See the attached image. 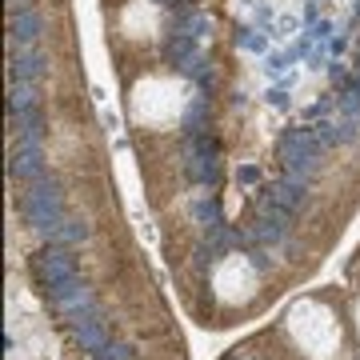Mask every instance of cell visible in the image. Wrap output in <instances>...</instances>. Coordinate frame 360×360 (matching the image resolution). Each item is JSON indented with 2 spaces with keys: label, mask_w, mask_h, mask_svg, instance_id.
<instances>
[{
  "label": "cell",
  "mask_w": 360,
  "mask_h": 360,
  "mask_svg": "<svg viewBox=\"0 0 360 360\" xmlns=\"http://www.w3.org/2000/svg\"><path fill=\"white\" fill-rule=\"evenodd\" d=\"M21 213H24V220H28V228H36V232H45V237L52 240V232H56L60 220H64L60 189H56L52 176L28 180V192H24V200H21Z\"/></svg>",
  "instance_id": "1"
},
{
  "label": "cell",
  "mask_w": 360,
  "mask_h": 360,
  "mask_svg": "<svg viewBox=\"0 0 360 360\" xmlns=\"http://www.w3.org/2000/svg\"><path fill=\"white\" fill-rule=\"evenodd\" d=\"M320 152H324V144L316 141L312 128H288L285 136H280V160H285V172L312 176L316 165H320Z\"/></svg>",
  "instance_id": "2"
},
{
  "label": "cell",
  "mask_w": 360,
  "mask_h": 360,
  "mask_svg": "<svg viewBox=\"0 0 360 360\" xmlns=\"http://www.w3.org/2000/svg\"><path fill=\"white\" fill-rule=\"evenodd\" d=\"M69 276H76V264H72L64 244H48V248H40L32 256V280L40 285V292L56 288L60 280H69Z\"/></svg>",
  "instance_id": "3"
},
{
  "label": "cell",
  "mask_w": 360,
  "mask_h": 360,
  "mask_svg": "<svg viewBox=\"0 0 360 360\" xmlns=\"http://www.w3.org/2000/svg\"><path fill=\"white\" fill-rule=\"evenodd\" d=\"M8 172L16 180H36L45 176V152H40V141H16L12 156H8Z\"/></svg>",
  "instance_id": "4"
},
{
  "label": "cell",
  "mask_w": 360,
  "mask_h": 360,
  "mask_svg": "<svg viewBox=\"0 0 360 360\" xmlns=\"http://www.w3.org/2000/svg\"><path fill=\"white\" fill-rule=\"evenodd\" d=\"M189 176L196 180V184H213L216 172H220V165H216V144L208 141V136H196V141L189 144Z\"/></svg>",
  "instance_id": "5"
},
{
  "label": "cell",
  "mask_w": 360,
  "mask_h": 360,
  "mask_svg": "<svg viewBox=\"0 0 360 360\" xmlns=\"http://www.w3.org/2000/svg\"><path fill=\"white\" fill-rule=\"evenodd\" d=\"M8 72H12V80H21V84H36L40 72H45L40 48L36 45H16V52L8 56Z\"/></svg>",
  "instance_id": "6"
},
{
  "label": "cell",
  "mask_w": 360,
  "mask_h": 360,
  "mask_svg": "<svg viewBox=\"0 0 360 360\" xmlns=\"http://www.w3.org/2000/svg\"><path fill=\"white\" fill-rule=\"evenodd\" d=\"M264 200H272L276 208H285V213H296L300 204H304V176H296V172H285L280 180H272V189Z\"/></svg>",
  "instance_id": "7"
},
{
  "label": "cell",
  "mask_w": 360,
  "mask_h": 360,
  "mask_svg": "<svg viewBox=\"0 0 360 360\" xmlns=\"http://www.w3.org/2000/svg\"><path fill=\"white\" fill-rule=\"evenodd\" d=\"M72 336L80 340V348H84V352H100V348H104V324L96 320L93 312L72 316Z\"/></svg>",
  "instance_id": "8"
},
{
  "label": "cell",
  "mask_w": 360,
  "mask_h": 360,
  "mask_svg": "<svg viewBox=\"0 0 360 360\" xmlns=\"http://www.w3.org/2000/svg\"><path fill=\"white\" fill-rule=\"evenodd\" d=\"M40 28H45V21H40V12L36 8H21L16 16H12V40L16 45H36L40 40Z\"/></svg>",
  "instance_id": "9"
},
{
  "label": "cell",
  "mask_w": 360,
  "mask_h": 360,
  "mask_svg": "<svg viewBox=\"0 0 360 360\" xmlns=\"http://www.w3.org/2000/svg\"><path fill=\"white\" fill-rule=\"evenodd\" d=\"M32 108H36V88L12 80V88H8V112H12V117H24V112H32Z\"/></svg>",
  "instance_id": "10"
},
{
  "label": "cell",
  "mask_w": 360,
  "mask_h": 360,
  "mask_svg": "<svg viewBox=\"0 0 360 360\" xmlns=\"http://www.w3.org/2000/svg\"><path fill=\"white\" fill-rule=\"evenodd\" d=\"M80 240H88V224H84L80 216H64L60 228L52 232V244H64V248H69V244H80Z\"/></svg>",
  "instance_id": "11"
},
{
  "label": "cell",
  "mask_w": 360,
  "mask_h": 360,
  "mask_svg": "<svg viewBox=\"0 0 360 360\" xmlns=\"http://www.w3.org/2000/svg\"><path fill=\"white\" fill-rule=\"evenodd\" d=\"M168 60H172L176 69H184L189 60H196V40H192L189 32H180V28H176V36L168 40Z\"/></svg>",
  "instance_id": "12"
},
{
  "label": "cell",
  "mask_w": 360,
  "mask_h": 360,
  "mask_svg": "<svg viewBox=\"0 0 360 360\" xmlns=\"http://www.w3.org/2000/svg\"><path fill=\"white\" fill-rule=\"evenodd\" d=\"M176 28H180V32H189L192 40H200V36L213 28V21H208V12H189V16H180Z\"/></svg>",
  "instance_id": "13"
},
{
  "label": "cell",
  "mask_w": 360,
  "mask_h": 360,
  "mask_svg": "<svg viewBox=\"0 0 360 360\" xmlns=\"http://www.w3.org/2000/svg\"><path fill=\"white\" fill-rule=\"evenodd\" d=\"M268 36H272V32H261V28H240L237 45L244 48V52H264V48H268Z\"/></svg>",
  "instance_id": "14"
},
{
  "label": "cell",
  "mask_w": 360,
  "mask_h": 360,
  "mask_svg": "<svg viewBox=\"0 0 360 360\" xmlns=\"http://www.w3.org/2000/svg\"><path fill=\"white\" fill-rule=\"evenodd\" d=\"M200 117H204V100H192V108L184 112V120H180L184 136H196V124H200Z\"/></svg>",
  "instance_id": "15"
},
{
  "label": "cell",
  "mask_w": 360,
  "mask_h": 360,
  "mask_svg": "<svg viewBox=\"0 0 360 360\" xmlns=\"http://www.w3.org/2000/svg\"><path fill=\"white\" fill-rule=\"evenodd\" d=\"M288 60H292V56H285V52H268V56H264V72H268V76H280V72L288 69Z\"/></svg>",
  "instance_id": "16"
},
{
  "label": "cell",
  "mask_w": 360,
  "mask_h": 360,
  "mask_svg": "<svg viewBox=\"0 0 360 360\" xmlns=\"http://www.w3.org/2000/svg\"><path fill=\"white\" fill-rule=\"evenodd\" d=\"M264 104H268V108H288V104H292V100H288V88H268V93H264Z\"/></svg>",
  "instance_id": "17"
},
{
  "label": "cell",
  "mask_w": 360,
  "mask_h": 360,
  "mask_svg": "<svg viewBox=\"0 0 360 360\" xmlns=\"http://www.w3.org/2000/svg\"><path fill=\"white\" fill-rule=\"evenodd\" d=\"M96 357H100V360H132V352H128L124 344H104Z\"/></svg>",
  "instance_id": "18"
},
{
  "label": "cell",
  "mask_w": 360,
  "mask_h": 360,
  "mask_svg": "<svg viewBox=\"0 0 360 360\" xmlns=\"http://www.w3.org/2000/svg\"><path fill=\"white\" fill-rule=\"evenodd\" d=\"M328 36H333V24H328V21L312 24V40H328Z\"/></svg>",
  "instance_id": "19"
},
{
  "label": "cell",
  "mask_w": 360,
  "mask_h": 360,
  "mask_svg": "<svg viewBox=\"0 0 360 360\" xmlns=\"http://www.w3.org/2000/svg\"><path fill=\"white\" fill-rule=\"evenodd\" d=\"M192 213H196V220H200V224H204V220H213V204H208V200H204V196H200V200H196V208H192Z\"/></svg>",
  "instance_id": "20"
},
{
  "label": "cell",
  "mask_w": 360,
  "mask_h": 360,
  "mask_svg": "<svg viewBox=\"0 0 360 360\" xmlns=\"http://www.w3.org/2000/svg\"><path fill=\"white\" fill-rule=\"evenodd\" d=\"M237 176H240V180H244V184H256V180H261V168L244 165V168H240V172H237Z\"/></svg>",
  "instance_id": "21"
},
{
  "label": "cell",
  "mask_w": 360,
  "mask_h": 360,
  "mask_svg": "<svg viewBox=\"0 0 360 360\" xmlns=\"http://www.w3.org/2000/svg\"><path fill=\"white\" fill-rule=\"evenodd\" d=\"M328 76H333L336 84H344V88H348V76H344V69H340V60H333V64H328Z\"/></svg>",
  "instance_id": "22"
},
{
  "label": "cell",
  "mask_w": 360,
  "mask_h": 360,
  "mask_svg": "<svg viewBox=\"0 0 360 360\" xmlns=\"http://www.w3.org/2000/svg\"><path fill=\"white\" fill-rule=\"evenodd\" d=\"M292 28H296V21H292V16H280V21H276V32H272V36H288Z\"/></svg>",
  "instance_id": "23"
},
{
  "label": "cell",
  "mask_w": 360,
  "mask_h": 360,
  "mask_svg": "<svg viewBox=\"0 0 360 360\" xmlns=\"http://www.w3.org/2000/svg\"><path fill=\"white\" fill-rule=\"evenodd\" d=\"M316 16H320V8H316V4H309V8H304V24H316Z\"/></svg>",
  "instance_id": "24"
},
{
  "label": "cell",
  "mask_w": 360,
  "mask_h": 360,
  "mask_svg": "<svg viewBox=\"0 0 360 360\" xmlns=\"http://www.w3.org/2000/svg\"><path fill=\"white\" fill-rule=\"evenodd\" d=\"M344 48H348V40H344V36H336V40H333V56H340Z\"/></svg>",
  "instance_id": "25"
},
{
  "label": "cell",
  "mask_w": 360,
  "mask_h": 360,
  "mask_svg": "<svg viewBox=\"0 0 360 360\" xmlns=\"http://www.w3.org/2000/svg\"><path fill=\"white\" fill-rule=\"evenodd\" d=\"M156 4H176V0H156Z\"/></svg>",
  "instance_id": "26"
},
{
  "label": "cell",
  "mask_w": 360,
  "mask_h": 360,
  "mask_svg": "<svg viewBox=\"0 0 360 360\" xmlns=\"http://www.w3.org/2000/svg\"><path fill=\"white\" fill-rule=\"evenodd\" d=\"M357 16H360V0H357Z\"/></svg>",
  "instance_id": "27"
},
{
  "label": "cell",
  "mask_w": 360,
  "mask_h": 360,
  "mask_svg": "<svg viewBox=\"0 0 360 360\" xmlns=\"http://www.w3.org/2000/svg\"><path fill=\"white\" fill-rule=\"evenodd\" d=\"M96 360H100V357H96Z\"/></svg>",
  "instance_id": "28"
}]
</instances>
